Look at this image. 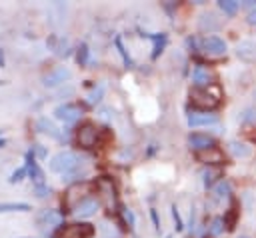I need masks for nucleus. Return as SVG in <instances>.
Segmentation results:
<instances>
[{"instance_id":"obj_1","label":"nucleus","mask_w":256,"mask_h":238,"mask_svg":"<svg viewBox=\"0 0 256 238\" xmlns=\"http://www.w3.org/2000/svg\"><path fill=\"white\" fill-rule=\"evenodd\" d=\"M50 170L60 174L62 180H78V172L82 166V158L72 150H60L50 158Z\"/></svg>"},{"instance_id":"obj_2","label":"nucleus","mask_w":256,"mask_h":238,"mask_svg":"<svg viewBox=\"0 0 256 238\" xmlns=\"http://www.w3.org/2000/svg\"><path fill=\"white\" fill-rule=\"evenodd\" d=\"M220 90L216 84L208 86V88H192L190 90V102L196 110L200 112H210L214 108L220 106Z\"/></svg>"},{"instance_id":"obj_3","label":"nucleus","mask_w":256,"mask_h":238,"mask_svg":"<svg viewBox=\"0 0 256 238\" xmlns=\"http://www.w3.org/2000/svg\"><path fill=\"white\" fill-rule=\"evenodd\" d=\"M82 114H84V110L76 102H64V104H58L54 108V118L60 120L66 126H74L82 118Z\"/></svg>"},{"instance_id":"obj_4","label":"nucleus","mask_w":256,"mask_h":238,"mask_svg":"<svg viewBox=\"0 0 256 238\" xmlns=\"http://www.w3.org/2000/svg\"><path fill=\"white\" fill-rule=\"evenodd\" d=\"M94 226L88 222H76V224H66L60 226L58 232L52 238H92L94 236Z\"/></svg>"},{"instance_id":"obj_5","label":"nucleus","mask_w":256,"mask_h":238,"mask_svg":"<svg viewBox=\"0 0 256 238\" xmlns=\"http://www.w3.org/2000/svg\"><path fill=\"white\" fill-rule=\"evenodd\" d=\"M64 222V216L56 208H44L36 214V224L40 228H60Z\"/></svg>"},{"instance_id":"obj_6","label":"nucleus","mask_w":256,"mask_h":238,"mask_svg":"<svg viewBox=\"0 0 256 238\" xmlns=\"http://www.w3.org/2000/svg\"><path fill=\"white\" fill-rule=\"evenodd\" d=\"M98 134H100V130H98L92 122H86V124H82V126L78 128L76 140H78V144H80L82 148H94V146L98 144Z\"/></svg>"},{"instance_id":"obj_7","label":"nucleus","mask_w":256,"mask_h":238,"mask_svg":"<svg viewBox=\"0 0 256 238\" xmlns=\"http://www.w3.org/2000/svg\"><path fill=\"white\" fill-rule=\"evenodd\" d=\"M200 48L206 52V54H210V56H222V54H226V50H228V44H226V40H222L220 36H206V38H202L200 40Z\"/></svg>"},{"instance_id":"obj_8","label":"nucleus","mask_w":256,"mask_h":238,"mask_svg":"<svg viewBox=\"0 0 256 238\" xmlns=\"http://www.w3.org/2000/svg\"><path fill=\"white\" fill-rule=\"evenodd\" d=\"M24 168H26V174H28V178L34 182V186H40V184H46L44 182V172H42V168L38 166V162H36V156L28 150L26 152V156H24Z\"/></svg>"},{"instance_id":"obj_9","label":"nucleus","mask_w":256,"mask_h":238,"mask_svg":"<svg viewBox=\"0 0 256 238\" xmlns=\"http://www.w3.org/2000/svg\"><path fill=\"white\" fill-rule=\"evenodd\" d=\"M98 206H100V202H98L96 198L88 196V198H82L80 202H76L72 212H74V216H76V218L84 220V218H90V216H94V214L98 212Z\"/></svg>"},{"instance_id":"obj_10","label":"nucleus","mask_w":256,"mask_h":238,"mask_svg":"<svg viewBox=\"0 0 256 238\" xmlns=\"http://www.w3.org/2000/svg\"><path fill=\"white\" fill-rule=\"evenodd\" d=\"M188 126L192 128H200V126H216L218 124V116L210 114V112H200V110H192L186 116Z\"/></svg>"},{"instance_id":"obj_11","label":"nucleus","mask_w":256,"mask_h":238,"mask_svg":"<svg viewBox=\"0 0 256 238\" xmlns=\"http://www.w3.org/2000/svg\"><path fill=\"white\" fill-rule=\"evenodd\" d=\"M192 82H194V88H208L214 84V74L204 64H196L192 70Z\"/></svg>"},{"instance_id":"obj_12","label":"nucleus","mask_w":256,"mask_h":238,"mask_svg":"<svg viewBox=\"0 0 256 238\" xmlns=\"http://www.w3.org/2000/svg\"><path fill=\"white\" fill-rule=\"evenodd\" d=\"M188 146H190V150H194V152H202V150L214 148V146H216V140H214L210 134L192 132V134L188 136Z\"/></svg>"},{"instance_id":"obj_13","label":"nucleus","mask_w":256,"mask_h":238,"mask_svg":"<svg viewBox=\"0 0 256 238\" xmlns=\"http://www.w3.org/2000/svg\"><path fill=\"white\" fill-rule=\"evenodd\" d=\"M68 78H70V70H68L66 66H58V68L50 70V72L44 76V86H48V88H56V86L64 84Z\"/></svg>"},{"instance_id":"obj_14","label":"nucleus","mask_w":256,"mask_h":238,"mask_svg":"<svg viewBox=\"0 0 256 238\" xmlns=\"http://www.w3.org/2000/svg\"><path fill=\"white\" fill-rule=\"evenodd\" d=\"M36 130H38L40 134L52 138V140H62V130H60L50 118H46V116H42V118L36 120Z\"/></svg>"},{"instance_id":"obj_15","label":"nucleus","mask_w":256,"mask_h":238,"mask_svg":"<svg viewBox=\"0 0 256 238\" xmlns=\"http://www.w3.org/2000/svg\"><path fill=\"white\" fill-rule=\"evenodd\" d=\"M196 158L204 164H222L224 162V154L218 146L214 148H208V150H202V152H196Z\"/></svg>"},{"instance_id":"obj_16","label":"nucleus","mask_w":256,"mask_h":238,"mask_svg":"<svg viewBox=\"0 0 256 238\" xmlns=\"http://www.w3.org/2000/svg\"><path fill=\"white\" fill-rule=\"evenodd\" d=\"M236 54H238L242 60H248V62L256 60V42H252V40L238 42V46H236Z\"/></svg>"},{"instance_id":"obj_17","label":"nucleus","mask_w":256,"mask_h":238,"mask_svg":"<svg viewBox=\"0 0 256 238\" xmlns=\"http://www.w3.org/2000/svg\"><path fill=\"white\" fill-rule=\"evenodd\" d=\"M146 38L152 40V60H156V58L162 54L164 46H166V34H164V32H158V34H146Z\"/></svg>"},{"instance_id":"obj_18","label":"nucleus","mask_w":256,"mask_h":238,"mask_svg":"<svg viewBox=\"0 0 256 238\" xmlns=\"http://www.w3.org/2000/svg\"><path fill=\"white\" fill-rule=\"evenodd\" d=\"M32 206L28 202H0V214L6 212H30Z\"/></svg>"},{"instance_id":"obj_19","label":"nucleus","mask_w":256,"mask_h":238,"mask_svg":"<svg viewBox=\"0 0 256 238\" xmlns=\"http://www.w3.org/2000/svg\"><path fill=\"white\" fill-rule=\"evenodd\" d=\"M230 152H232L236 158H250V154H252V146L234 140V142H230Z\"/></svg>"},{"instance_id":"obj_20","label":"nucleus","mask_w":256,"mask_h":238,"mask_svg":"<svg viewBox=\"0 0 256 238\" xmlns=\"http://www.w3.org/2000/svg\"><path fill=\"white\" fill-rule=\"evenodd\" d=\"M212 188H214V196H216L218 200L230 198V194H232V184H230L228 180H218Z\"/></svg>"},{"instance_id":"obj_21","label":"nucleus","mask_w":256,"mask_h":238,"mask_svg":"<svg viewBox=\"0 0 256 238\" xmlns=\"http://www.w3.org/2000/svg\"><path fill=\"white\" fill-rule=\"evenodd\" d=\"M200 28L212 32V30H218V28H220V22L216 20L214 14H204V16L200 18Z\"/></svg>"},{"instance_id":"obj_22","label":"nucleus","mask_w":256,"mask_h":238,"mask_svg":"<svg viewBox=\"0 0 256 238\" xmlns=\"http://www.w3.org/2000/svg\"><path fill=\"white\" fill-rule=\"evenodd\" d=\"M218 8H220L224 14L234 16V14L238 12V8H240V2H236V0H220V2H218Z\"/></svg>"},{"instance_id":"obj_23","label":"nucleus","mask_w":256,"mask_h":238,"mask_svg":"<svg viewBox=\"0 0 256 238\" xmlns=\"http://www.w3.org/2000/svg\"><path fill=\"white\" fill-rule=\"evenodd\" d=\"M114 44H116V50H118V54H120V58H122L124 66H126V68H128V66H132V58H130L128 50L124 48V44H122V38H120V36H116V38H114Z\"/></svg>"},{"instance_id":"obj_24","label":"nucleus","mask_w":256,"mask_h":238,"mask_svg":"<svg viewBox=\"0 0 256 238\" xmlns=\"http://www.w3.org/2000/svg\"><path fill=\"white\" fill-rule=\"evenodd\" d=\"M236 218H238V208H236V204H232V206L228 208L226 216H224V226H226V230H234Z\"/></svg>"},{"instance_id":"obj_25","label":"nucleus","mask_w":256,"mask_h":238,"mask_svg":"<svg viewBox=\"0 0 256 238\" xmlns=\"http://www.w3.org/2000/svg\"><path fill=\"white\" fill-rule=\"evenodd\" d=\"M76 60H78V64L80 66H86L88 64V60H90V48H88V44H80L78 46V50H76Z\"/></svg>"},{"instance_id":"obj_26","label":"nucleus","mask_w":256,"mask_h":238,"mask_svg":"<svg viewBox=\"0 0 256 238\" xmlns=\"http://www.w3.org/2000/svg\"><path fill=\"white\" fill-rule=\"evenodd\" d=\"M222 232H224V218H222V216L212 218V222H210V226H208V234H210V236H218V234H222Z\"/></svg>"},{"instance_id":"obj_27","label":"nucleus","mask_w":256,"mask_h":238,"mask_svg":"<svg viewBox=\"0 0 256 238\" xmlns=\"http://www.w3.org/2000/svg\"><path fill=\"white\" fill-rule=\"evenodd\" d=\"M220 172L218 170H214V168H208V170H204L202 172V182H204V188H212L214 184H216V176H218Z\"/></svg>"},{"instance_id":"obj_28","label":"nucleus","mask_w":256,"mask_h":238,"mask_svg":"<svg viewBox=\"0 0 256 238\" xmlns=\"http://www.w3.org/2000/svg\"><path fill=\"white\" fill-rule=\"evenodd\" d=\"M26 176H28V174H26V168H24V166H20V168H16V170L10 174L8 182H10V184H18V182H22Z\"/></svg>"},{"instance_id":"obj_29","label":"nucleus","mask_w":256,"mask_h":238,"mask_svg":"<svg viewBox=\"0 0 256 238\" xmlns=\"http://www.w3.org/2000/svg\"><path fill=\"white\" fill-rule=\"evenodd\" d=\"M102 94H104V86L98 84V86L88 94V102H90V104H98V102L102 100Z\"/></svg>"},{"instance_id":"obj_30","label":"nucleus","mask_w":256,"mask_h":238,"mask_svg":"<svg viewBox=\"0 0 256 238\" xmlns=\"http://www.w3.org/2000/svg\"><path fill=\"white\" fill-rule=\"evenodd\" d=\"M172 218H174V224H176V232H182L184 230V222H182V216H180L176 204H172Z\"/></svg>"},{"instance_id":"obj_31","label":"nucleus","mask_w":256,"mask_h":238,"mask_svg":"<svg viewBox=\"0 0 256 238\" xmlns=\"http://www.w3.org/2000/svg\"><path fill=\"white\" fill-rule=\"evenodd\" d=\"M240 120L242 122H256V108H246V110H242V114H240Z\"/></svg>"},{"instance_id":"obj_32","label":"nucleus","mask_w":256,"mask_h":238,"mask_svg":"<svg viewBox=\"0 0 256 238\" xmlns=\"http://www.w3.org/2000/svg\"><path fill=\"white\" fill-rule=\"evenodd\" d=\"M34 194H36L38 198H46V196L50 194V188H48L46 184H40V186H34Z\"/></svg>"},{"instance_id":"obj_33","label":"nucleus","mask_w":256,"mask_h":238,"mask_svg":"<svg viewBox=\"0 0 256 238\" xmlns=\"http://www.w3.org/2000/svg\"><path fill=\"white\" fill-rule=\"evenodd\" d=\"M30 152H32L34 156H38V158H46V154H48V152H46V150H44V148H42L40 144H34Z\"/></svg>"},{"instance_id":"obj_34","label":"nucleus","mask_w":256,"mask_h":238,"mask_svg":"<svg viewBox=\"0 0 256 238\" xmlns=\"http://www.w3.org/2000/svg\"><path fill=\"white\" fill-rule=\"evenodd\" d=\"M124 218H126V222H128L130 226H134V224H136V218H134V214H132L130 210H124Z\"/></svg>"},{"instance_id":"obj_35","label":"nucleus","mask_w":256,"mask_h":238,"mask_svg":"<svg viewBox=\"0 0 256 238\" xmlns=\"http://www.w3.org/2000/svg\"><path fill=\"white\" fill-rule=\"evenodd\" d=\"M150 216H152V222H154V228H156V230H160V222H158V214H156V210H154V208L150 210Z\"/></svg>"},{"instance_id":"obj_36","label":"nucleus","mask_w":256,"mask_h":238,"mask_svg":"<svg viewBox=\"0 0 256 238\" xmlns=\"http://www.w3.org/2000/svg\"><path fill=\"white\" fill-rule=\"evenodd\" d=\"M248 22L250 24H256V8H252V12L248 14Z\"/></svg>"},{"instance_id":"obj_37","label":"nucleus","mask_w":256,"mask_h":238,"mask_svg":"<svg viewBox=\"0 0 256 238\" xmlns=\"http://www.w3.org/2000/svg\"><path fill=\"white\" fill-rule=\"evenodd\" d=\"M6 144H8V140H6V138H0V148H4Z\"/></svg>"},{"instance_id":"obj_38","label":"nucleus","mask_w":256,"mask_h":238,"mask_svg":"<svg viewBox=\"0 0 256 238\" xmlns=\"http://www.w3.org/2000/svg\"><path fill=\"white\" fill-rule=\"evenodd\" d=\"M2 64H4V52L0 50V66H2Z\"/></svg>"},{"instance_id":"obj_39","label":"nucleus","mask_w":256,"mask_h":238,"mask_svg":"<svg viewBox=\"0 0 256 238\" xmlns=\"http://www.w3.org/2000/svg\"><path fill=\"white\" fill-rule=\"evenodd\" d=\"M238 238H250V236H246V234H244V236H238Z\"/></svg>"},{"instance_id":"obj_40","label":"nucleus","mask_w":256,"mask_h":238,"mask_svg":"<svg viewBox=\"0 0 256 238\" xmlns=\"http://www.w3.org/2000/svg\"><path fill=\"white\" fill-rule=\"evenodd\" d=\"M22 238H32V236H22Z\"/></svg>"},{"instance_id":"obj_41","label":"nucleus","mask_w":256,"mask_h":238,"mask_svg":"<svg viewBox=\"0 0 256 238\" xmlns=\"http://www.w3.org/2000/svg\"><path fill=\"white\" fill-rule=\"evenodd\" d=\"M166 238H172V236H166Z\"/></svg>"},{"instance_id":"obj_42","label":"nucleus","mask_w":256,"mask_h":238,"mask_svg":"<svg viewBox=\"0 0 256 238\" xmlns=\"http://www.w3.org/2000/svg\"><path fill=\"white\" fill-rule=\"evenodd\" d=\"M0 134H2V130H0Z\"/></svg>"}]
</instances>
